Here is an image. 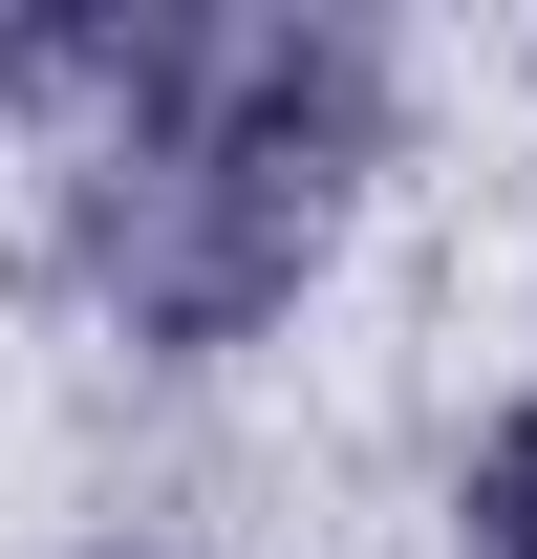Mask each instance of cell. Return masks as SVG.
Instances as JSON below:
<instances>
[{
  "instance_id": "1",
  "label": "cell",
  "mask_w": 537,
  "mask_h": 559,
  "mask_svg": "<svg viewBox=\"0 0 537 559\" xmlns=\"http://www.w3.org/2000/svg\"><path fill=\"white\" fill-rule=\"evenodd\" d=\"M86 86H130V130L86 173V280L151 345H237L301 301L344 173H366V44L344 22H86Z\"/></svg>"
},
{
  "instance_id": "2",
  "label": "cell",
  "mask_w": 537,
  "mask_h": 559,
  "mask_svg": "<svg viewBox=\"0 0 537 559\" xmlns=\"http://www.w3.org/2000/svg\"><path fill=\"white\" fill-rule=\"evenodd\" d=\"M473 559H537V409L473 452Z\"/></svg>"
}]
</instances>
